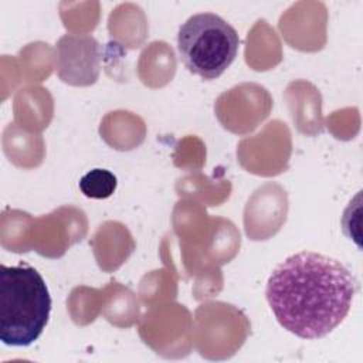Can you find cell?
<instances>
[{
    "instance_id": "3957f363",
    "label": "cell",
    "mask_w": 363,
    "mask_h": 363,
    "mask_svg": "<svg viewBox=\"0 0 363 363\" xmlns=\"http://www.w3.org/2000/svg\"><path fill=\"white\" fill-rule=\"evenodd\" d=\"M240 37L214 13L189 17L177 33V51L186 68L203 79L218 78L235 60Z\"/></svg>"
},
{
    "instance_id": "277c9868",
    "label": "cell",
    "mask_w": 363,
    "mask_h": 363,
    "mask_svg": "<svg viewBox=\"0 0 363 363\" xmlns=\"http://www.w3.org/2000/svg\"><path fill=\"white\" fill-rule=\"evenodd\" d=\"M57 72L71 85L94 84L99 74L101 50L91 35L67 34L57 43Z\"/></svg>"
},
{
    "instance_id": "5b68a950",
    "label": "cell",
    "mask_w": 363,
    "mask_h": 363,
    "mask_svg": "<svg viewBox=\"0 0 363 363\" xmlns=\"http://www.w3.org/2000/svg\"><path fill=\"white\" fill-rule=\"evenodd\" d=\"M118 186L116 176L106 169H92L79 180V190L89 199H108Z\"/></svg>"
},
{
    "instance_id": "6da1fadb",
    "label": "cell",
    "mask_w": 363,
    "mask_h": 363,
    "mask_svg": "<svg viewBox=\"0 0 363 363\" xmlns=\"http://www.w3.org/2000/svg\"><path fill=\"white\" fill-rule=\"evenodd\" d=\"M356 288L354 277L343 264L302 251L272 271L265 296L284 329L302 339H319L345 320Z\"/></svg>"
},
{
    "instance_id": "7a4b0ae2",
    "label": "cell",
    "mask_w": 363,
    "mask_h": 363,
    "mask_svg": "<svg viewBox=\"0 0 363 363\" xmlns=\"http://www.w3.org/2000/svg\"><path fill=\"white\" fill-rule=\"evenodd\" d=\"M51 303L48 286L35 268L0 265V340L4 345H33L48 323Z\"/></svg>"
}]
</instances>
